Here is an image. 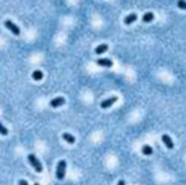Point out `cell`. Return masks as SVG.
Here are the masks:
<instances>
[{"instance_id":"cell-16","label":"cell","mask_w":186,"mask_h":185,"mask_svg":"<svg viewBox=\"0 0 186 185\" xmlns=\"http://www.w3.org/2000/svg\"><path fill=\"white\" fill-rule=\"evenodd\" d=\"M19 185H29V183L26 182L25 180H20L19 181Z\"/></svg>"},{"instance_id":"cell-10","label":"cell","mask_w":186,"mask_h":185,"mask_svg":"<svg viewBox=\"0 0 186 185\" xmlns=\"http://www.w3.org/2000/svg\"><path fill=\"white\" fill-rule=\"evenodd\" d=\"M155 19V14H153V12H147L145 13L144 15H143V22H145V23H149V22H151Z\"/></svg>"},{"instance_id":"cell-9","label":"cell","mask_w":186,"mask_h":185,"mask_svg":"<svg viewBox=\"0 0 186 185\" xmlns=\"http://www.w3.org/2000/svg\"><path fill=\"white\" fill-rule=\"evenodd\" d=\"M108 45L107 44H101V45H99L98 47H96V49H95V52L97 53V55H102V53H105V52L108 50Z\"/></svg>"},{"instance_id":"cell-8","label":"cell","mask_w":186,"mask_h":185,"mask_svg":"<svg viewBox=\"0 0 186 185\" xmlns=\"http://www.w3.org/2000/svg\"><path fill=\"white\" fill-rule=\"evenodd\" d=\"M136 20H137L136 13H131V14H129L127 16H125V19H124V23L126 24V25H129V24L134 23Z\"/></svg>"},{"instance_id":"cell-12","label":"cell","mask_w":186,"mask_h":185,"mask_svg":"<svg viewBox=\"0 0 186 185\" xmlns=\"http://www.w3.org/2000/svg\"><path fill=\"white\" fill-rule=\"evenodd\" d=\"M32 77L34 78V81H40L44 77V74H43V72L40 70H36L32 73Z\"/></svg>"},{"instance_id":"cell-4","label":"cell","mask_w":186,"mask_h":185,"mask_svg":"<svg viewBox=\"0 0 186 185\" xmlns=\"http://www.w3.org/2000/svg\"><path fill=\"white\" fill-rule=\"evenodd\" d=\"M115 101H118V97H116V96H113V97H111V98L106 99V100L101 101L100 107L102 108V109H108V108L111 107L112 104H113Z\"/></svg>"},{"instance_id":"cell-11","label":"cell","mask_w":186,"mask_h":185,"mask_svg":"<svg viewBox=\"0 0 186 185\" xmlns=\"http://www.w3.org/2000/svg\"><path fill=\"white\" fill-rule=\"evenodd\" d=\"M62 137H63V139L69 144H74L75 143V137L70 133H63Z\"/></svg>"},{"instance_id":"cell-2","label":"cell","mask_w":186,"mask_h":185,"mask_svg":"<svg viewBox=\"0 0 186 185\" xmlns=\"http://www.w3.org/2000/svg\"><path fill=\"white\" fill-rule=\"evenodd\" d=\"M29 161L31 163L32 167L35 169L36 172H41L43 171V166H41L40 161L36 158V156L34 154H29Z\"/></svg>"},{"instance_id":"cell-6","label":"cell","mask_w":186,"mask_h":185,"mask_svg":"<svg viewBox=\"0 0 186 185\" xmlns=\"http://www.w3.org/2000/svg\"><path fill=\"white\" fill-rule=\"evenodd\" d=\"M97 64L100 65V67H105V68H111L113 65V62L108 58H101V59L97 60Z\"/></svg>"},{"instance_id":"cell-7","label":"cell","mask_w":186,"mask_h":185,"mask_svg":"<svg viewBox=\"0 0 186 185\" xmlns=\"http://www.w3.org/2000/svg\"><path fill=\"white\" fill-rule=\"evenodd\" d=\"M162 142L164 143V145L167 146V148H168V149H173L174 144H173V142H172V139H171V137L168 135V134H163V135H162Z\"/></svg>"},{"instance_id":"cell-1","label":"cell","mask_w":186,"mask_h":185,"mask_svg":"<svg viewBox=\"0 0 186 185\" xmlns=\"http://www.w3.org/2000/svg\"><path fill=\"white\" fill-rule=\"evenodd\" d=\"M65 169H67V161L65 160H60L58 162L57 170H56V176L58 180H63L65 176Z\"/></svg>"},{"instance_id":"cell-14","label":"cell","mask_w":186,"mask_h":185,"mask_svg":"<svg viewBox=\"0 0 186 185\" xmlns=\"http://www.w3.org/2000/svg\"><path fill=\"white\" fill-rule=\"evenodd\" d=\"M8 133H9L8 128H5V126L0 123V134H1V135H3V136H7V135H8Z\"/></svg>"},{"instance_id":"cell-13","label":"cell","mask_w":186,"mask_h":185,"mask_svg":"<svg viewBox=\"0 0 186 185\" xmlns=\"http://www.w3.org/2000/svg\"><path fill=\"white\" fill-rule=\"evenodd\" d=\"M142 152L145 155V156H150V155H153V149L149 146V145H144L142 147Z\"/></svg>"},{"instance_id":"cell-17","label":"cell","mask_w":186,"mask_h":185,"mask_svg":"<svg viewBox=\"0 0 186 185\" xmlns=\"http://www.w3.org/2000/svg\"><path fill=\"white\" fill-rule=\"evenodd\" d=\"M116 185H125V181H124V180H120Z\"/></svg>"},{"instance_id":"cell-15","label":"cell","mask_w":186,"mask_h":185,"mask_svg":"<svg viewBox=\"0 0 186 185\" xmlns=\"http://www.w3.org/2000/svg\"><path fill=\"white\" fill-rule=\"evenodd\" d=\"M177 7L182 10H186V1H183V0L177 1Z\"/></svg>"},{"instance_id":"cell-5","label":"cell","mask_w":186,"mask_h":185,"mask_svg":"<svg viewBox=\"0 0 186 185\" xmlns=\"http://www.w3.org/2000/svg\"><path fill=\"white\" fill-rule=\"evenodd\" d=\"M65 104V99L63 97H57V98L52 99L51 101H50V107L52 108H58V107H61L63 104Z\"/></svg>"},{"instance_id":"cell-18","label":"cell","mask_w":186,"mask_h":185,"mask_svg":"<svg viewBox=\"0 0 186 185\" xmlns=\"http://www.w3.org/2000/svg\"><path fill=\"white\" fill-rule=\"evenodd\" d=\"M34 185H39V183H35V184H34Z\"/></svg>"},{"instance_id":"cell-3","label":"cell","mask_w":186,"mask_h":185,"mask_svg":"<svg viewBox=\"0 0 186 185\" xmlns=\"http://www.w3.org/2000/svg\"><path fill=\"white\" fill-rule=\"evenodd\" d=\"M5 27H7L8 29H10V31L12 32L13 34L16 35V36H19V35L21 34L19 26H16L15 24L13 23L12 21H10V20H7V21L5 22Z\"/></svg>"}]
</instances>
